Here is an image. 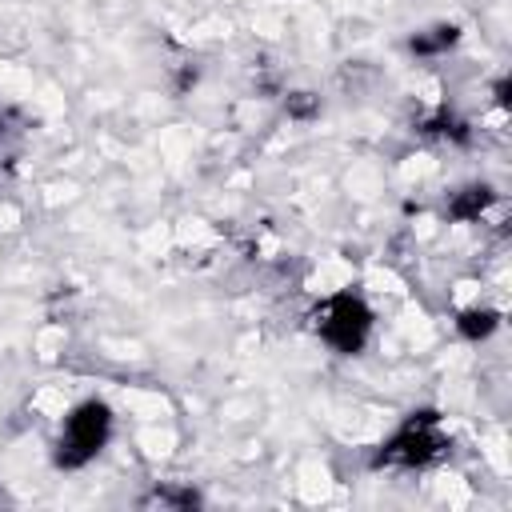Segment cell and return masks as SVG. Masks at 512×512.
I'll return each instance as SVG.
<instances>
[{
  "label": "cell",
  "mask_w": 512,
  "mask_h": 512,
  "mask_svg": "<svg viewBox=\"0 0 512 512\" xmlns=\"http://www.w3.org/2000/svg\"><path fill=\"white\" fill-rule=\"evenodd\" d=\"M452 452V436L440 420L436 408H412L372 452V468H388V472H424L436 468L440 460H448Z\"/></svg>",
  "instance_id": "1"
},
{
  "label": "cell",
  "mask_w": 512,
  "mask_h": 512,
  "mask_svg": "<svg viewBox=\"0 0 512 512\" xmlns=\"http://www.w3.org/2000/svg\"><path fill=\"white\" fill-rule=\"evenodd\" d=\"M308 328L316 332V340L336 352V356H360L376 332V312L372 304L356 292V288H336L328 292L312 312H308Z\"/></svg>",
  "instance_id": "2"
},
{
  "label": "cell",
  "mask_w": 512,
  "mask_h": 512,
  "mask_svg": "<svg viewBox=\"0 0 512 512\" xmlns=\"http://www.w3.org/2000/svg\"><path fill=\"white\" fill-rule=\"evenodd\" d=\"M112 432H116V412L108 400L100 396H84L80 404L68 408L56 440H52V464L60 472H80L88 468L108 444H112Z\"/></svg>",
  "instance_id": "3"
},
{
  "label": "cell",
  "mask_w": 512,
  "mask_h": 512,
  "mask_svg": "<svg viewBox=\"0 0 512 512\" xmlns=\"http://www.w3.org/2000/svg\"><path fill=\"white\" fill-rule=\"evenodd\" d=\"M496 208V188L488 180H468L444 196V216L456 224H480Z\"/></svg>",
  "instance_id": "4"
},
{
  "label": "cell",
  "mask_w": 512,
  "mask_h": 512,
  "mask_svg": "<svg viewBox=\"0 0 512 512\" xmlns=\"http://www.w3.org/2000/svg\"><path fill=\"white\" fill-rule=\"evenodd\" d=\"M500 324H504V316H500V308H492V304H468V308H460L456 320H452V328H456V336H460L464 344H484V340H492V336L500 332Z\"/></svg>",
  "instance_id": "5"
},
{
  "label": "cell",
  "mask_w": 512,
  "mask_h": 512,
  "mask_svg": "<svg viewBox=\"0 0 512 512\" xmlns=\"http://www.w3.org/2000/svg\"><path fill=\"white\" fill-rule=\"evenodd\" d=\"M456 44H460V24H448V20L428 24V28H416V32L408 36V52H412L416 60H440V56H448Z\"/></svg>",
  "instance_id": "6"
},
{
  "label": "cell",
  "mask_w": 512,
  "mask_h": 512,
  "mask_svg": "<svg viewBox=\"0 0 512 512\" xmlns=\"http://www.w3.org/2000/svg\"><path fill=\"white\" fill-rule=\"evenodd\" d=\"M420 132L432 136V140H448V144H468V140H472L468 120H460L452 108H436V112H428V116L420 120Z\"/></svg>",
  "instance_id": "7"
},
{
  "label": "cell",
  "mask_w": 512,
  "mask_h": 512,
  "mask_svg": "<svg viewBox=\"0 0 512 512\" xmlns=\"http://www.w3.org/2000/svg\"><path fill=\"white\" fill-rule=\"evenodd\" d=\"M140 504L144 508H176V512H188V508L204 504V496L196 488H188V484H156Z\"/></svg>",
  "instance_id": "8"
},
{
  "label": "cell",
  "mask_w": 512,
  "mask_h": 512,
  "mask_svg": "<svg viewBox=\"0 0 512 512\" xmlns=\"http://www.w3.org/2000/svg\"><path fill=\"white\" fill-rule=\"evenodd\" d=\"M284 112H288L292 120H312V116L320 112V100H316L312 92H288V100H284Z\"/></svg>",
  "instance_id": "9"
},
{
  "label": "cell",
  "mask_w": 512,
  "mask_h": 512,
  "mask_svg": "<svg viewBox=\"0 0 512 512\" xmlns=\"http://www.w3.org/2000/svg\"><path fill=\"white\" fill-rule=\"evenodd\" d=\"M508 88H512V84H508V76H500V80H496V88H492L496 108H508Z\"/></svg>",
  "instance_id": "10"
},
{
  "label": "cell",
  "mask_w": 512,
  "mask_h": 512,
  "mask_svg": "<svg viewBox=\"0 0 512 512\" xmlns=\"http://www.w3.org/2000/svg\"><path fill=\"white\" fill-rule=\"evenodd\" d=\"M8 128H12V108H8V104H0V140L8 136Z\"/></svg>",
  "instance_id": "11"
}]
</instances>
